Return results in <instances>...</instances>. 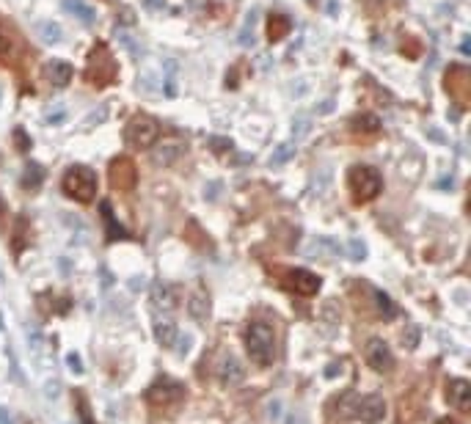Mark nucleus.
<instances>
[{"mask_svg": "<svg viewBox=\"0 0 471 424\" xmlns=\"http://www.w3.org/2000/svg\"><path fill=\"white\" fill-rule=\"evenodd\" d=\"M187 314H190L196 322H204V320H207V314H210V298H207L204 287H196V292L190 295V301H187Z\"/></svg>", "mask_w": 471, "mask_h": 424, "instance_id": "nucleus-18", "label": "nucleus"}, {"mask_svg": "<svg viewBox=\"0 0 471 424\" xmlns=\"http://www.w3.org/2000/svg\"><path fill=\"white\" fill-rule=\"evenodd\" d=\"M157 135H160V121L146 114L133 116L130 124H127V130H124V141H127V146H133V149L152 146V144L157 141Z\"/></svg>", "mask_w": 471, "mask_h": 424, "instance_id": "nucleus-6", "label": "nucleus"}, {"mask_svg": "<svg viewBox=\"0 0 471 424\" xmlns=\"http://www.w3.org/2000/svg\"><path fill=\"white\" fill-rule=\"evenodd\" d=\"M17 50L25 53V44H22V36L17 34V28L0 14V61L6 64H14V55Z\"/></svg>", "mask_w": 471, "mask_h": 424, "instance_id": "nucleus-11", "label": "nucleus"}, {"mask_svg": "<svg viewBox=\"0 0 471 424\" xmlns=\"http://www.w3.org/2000/svg\"><path fill=\"white\" fill-rule=\"evenodd\" d=\"M146 6L149 8H160V6H166V0H146Z\"/></svg>", "mask_w": 471, "mask_h": 424, "instance_id": "nucleus-46", "label": "nucleus"}, {"mask_svg": "<svg viewBox=\"0 0 471 424\" xmlns=\"http://www.w3.org/2000/svg\"><path fill=\"white\" fill-rule=\"evenodd\" d=\"M292 22L287 14H281V11H273L270 17H267V39L270 41H281V39L290 34Z\"/></svg>", "mask_w": 471, "mask_h": 424, "instance_id": "nucleus-19", "label": "nucleus"}, {"mask_svg": "<svg viewBox=\"0 0 471 424\" xmlns=\"http://www.w3.org/2000/svg\"><path fill=\"white\" fill-rule=\"evenodd\" d=\"M0 328H3V317H0Z\"/></svg>", "mask_w": 471, "mask_h": 424, "instance_id": "nucleus-49", "label": "nucleus"}, {"mask_svg": "<svg viewBox=\"0 0 471 424\" xmlns=\"http://www.w3.org/2000/svg\"><path fill=\"white\" fill-rule=\"evenodd\" d=\"M366 364L375 372H389L394 367V355H392V350L383 339H369L366 342Z\"/></svg>", "mask_w": 471, "mask_h": 424, "instance_id": "nucleus-12", "label": "nucleus"}, {"mask_svg": "<svg viewBox=\"0 0 471 424\" xmlns=\"http://www.w3.org/2000/svg\"><path fill=\"white\" fill-rule=\"evenodd\" d=\"M154 339L160 347H174L177 342V325L171 320H157L154 322Z\"/></svg>", "mask_w": 471, "mask_h": 424, "instance_id": "nucleus-21", "label": "nucleus"}, {"mask_svg": "<svg viewBox=\"0 0 471 424\" xmlns=\"http://www.w3.org/2000/svg\"><path fill=\"white\" fill-rule=\"evenodd\" d=\"M339 372H342V364H331V367L326 369V378H328V381H333Z\"/></svg>", "mask_w": 471, "mask_h": 424, "instance_id": "nucleus-41", "label": "nucleus"}, {"mask_svg": "<svg viewBox=\"0 0 471 424\" xmlns=\"http://www.w3.org/2000/svg\"><path fill=\"white\" fill-rule=\"evenodd\" d=\"M372 295H375V303H378V308H380L383 320H394V317H397V306H394V301H392L383 289H375Z\"/></svg>", "mask_w": 471, "mask_h": 424, "instance_id": "nucleus-27", "label": "nucleus"}, {"mask_svg": "<svg viewBox=\"0 0 471 424\" xmlns=\"http://www.w3.org/2000/svg\"><path fill=\"white\" fill-rule=\"evenodd\" d=\"M347 257L356 259V262H364V259H366V245H364L359 237H353V240L347 242Z\"/></svg>", "mask_w": 471, "mask_h": 424, "instance_id": "nucleus-32", "label": "nucleus"}, {"mask_svg": "<svg viewBox=\"0 0 471 424\" xmlns=\"http://www.w3.org/2000/svg\"><path fill=\"white\" fill-rule=\"evenodd\" d=\"M14 141H17V149H20V152H28V149H31V138L25 135V130H14Z\"/></svg>", "mask_w": 471, "mask_h": 424, "instance_id": "nucleus-34", "label": "nucleus"}, {"mask_svg": "<svg viewBox=\"0 0 471 424\" xmlns=\"http://www.w3.org/2000/svg\"><path fill=\"white\" fill-rule=\"evenodd\" d=\"M295 157V146L292 144H281V146H276V152L270 154V168H279V165H284L287 160Z\"/></svg>", "mask_w": 471, "mask_h": 424, "instance_id": "nucleus-30", "label": "nucleus"}, {"mask_svg": "<svg viewBox=\"0 0 471 424\" xmlns=\"http://www.w3.org/2000/svg\"><path fill=\"white\" fill-rule=\"evenodd\" d=\"M37 34L44 39V41H61V25H58V22L44 20V22H39L37 25Z\"/></svg>", "mask_w": 471, "mask_h": 424, "instance_id": "nucleus-29", "label": "nucleus"}, {"mask_svg": "<svg viewBox=\"0 0 471 424\" xmlns=\"http://www.w3.org/2000/svg\"><path fill=\"white\" fill-rule=\"evenodd\" d=\"M444 88H446V94L460 105V108H466L471 100V72L469 67H463V64H452L449 69H446V80H444Z\"/></svg>", "mask_w": 471, "mask_h": 424, "instance_id": "nucleus-7", "label": "nucleus"}, {"mask_svg": "<svg viewBox=\"0 0 471 424\" xmlns=\"http://www.w3.org/2000/svg\"><path fill=\"white\" fill-rule=\"evenodd\" d=\"M246 347L256 367H270L276 358V334L267 322H251L246 328Z\"/></svg>", "mask_w": 471, "mask_h": 424, "instance_id": "nucleus-2", "label": "nucleus"}, {"mask_svg": "<svg viewBox=\"0 0 471 424\" xmlns=\"http://www.w3.org/2000/svg\"><path fill=\"white\" fill-rule=\"evenodd\" d=\"M141 287H144V278H141V281H138V278L130 281V289H141Z\"/></svg>", "mask_w": 471, "mask_h": 424, "instance_id": "nucleus-47", "label": "nucleus"}, {"mask_svg": "<svg viewBox=\"0 0 471 424\" xmlns=\"http://www.w3.org/2000/svg\"><path fill=\"white\" fill-rule=\"evenodd\" d=\"M61 191L77 204H88L97 196V174L88 165H69L61 179Z\"/></svg>", "mask_w": 471, "mask_h": 424, "instance_id": "nucleus-3", "label": "nucleus"}, {"mask_svg": "<svg viewBox=\"0 0 471 424\" xmlns=\"http://www.w3.org/2000/svg\"><path fill=\"white\" fill-rule=\"evenodd\" d=\"M44 77H47V83L53 88H64V86H69V80L74 77V69L67 61H53V64L44 67Z\"/></svg>", "mask_w": 471, "mask_h": 424, "instance_id": "nucleus-17", "label": "nucleus"}, {"mask_svg": "<svg viewBox=\"0 0 471 424\" xmlns=\"http://www.w3.org/2000/svg\"><path fill=\"white\" fill-rule=\"evenodd\" d=\"M408 55H411V58H416V55H419V44H416L411 36H408Z\"/></svg>", "mask_w": 471, "mask_h": 424, "instance_id": "nucleus-42", "label": "nucleus"}, {"mask_svg": "<svg viewBox=\"0 0 471 424\" xmlns=\"http://www.w3.org/2000/svg\"><path fill=\"white\" fill-rule=\"evenodd\" d=\"M74 405H77V416H80V424H97L94 416H91V405L86 399L83 391H74Z\"/></svg>", "mask_w": 471, "mask_h": 424, "instance_id": "nucleus-28", "label": "nucleus"}, {"mask_svg": "<svg viewBox=\"0 0 471 424\" xmlns=\"http://www.w3.org/2000/svg\"><path fill=\"white\" fill-rule=\"evenodd\" d=\"M210 144H213V149H215V152H226V149L232 152V146H234L229 138H210Z\"/></svg>", "mask_w": 471, "mask_h": 424, "instance_id": "nucleus-37", "label": "nucleus"}, {"mask_svg": "<svg viewBox=\"0 0 471 424\" xmlns=\"http://www.w3.org/2000/svg\"><path fill=\"white\" fill-rule=\"evenodd\" d=\"M320 322H323L326 334H333V331L339 328V322H342V308H339V303H336L333 298L326 301L323 308H320Z\"/></svg>", "mask_w": 471, "mask_h": 424, "instance_id": "nucleus-20", "label": "nucleus"}, {"mask_svg": "<svg viewBox=\"0 0 471 424\" xmlns=\"http://www.w3.org/2000/svg\"><path fill=\"white\" fill-rule=\"evenodd\" d=\"M446 402L455 411H469L471 408V383L463 378H455L446 383Z\"/></svg>", "mask_w": 471, "mask_h": 424, "instance_id": "nucleus-15", "label": "nucleus"}, {"mask_svg": "<svg viewBox=\"0 0 471 424\" xmlns=\"http://www.w3.org/2000/svg\"><path fill=\"white\" fill-rule=\"evenodd\" d=\"M218 191H220V182H210V185L204 188V198L215 201V198H218Z\"/></svg>", "mask_w": 471, "mask_h": 424, "instance_id": "nucleus-39", "label": "nucleus"}, {"mask_svg": "<svg viewBox=\"0 0 471 424\" xmlns=\"http://www.w3.org/2000/svg\"><path fill=\"white\" fill-rule=\"evenodd\" d=\"M419 339H422V331H419V325H408L405 331H402V347H408V350H413V347L419 345Z\"/></svg>", "mask_w": 471, "mask_h": 424, "instance_id": "nucleus-31", "label": "nucleus"}, {"mask_svg": "<svg viewBox=\"0 0 471 424\" xmlns=\"http://www.w3.org/2000/svg\"><path fill=\"white\" fill-rule=\"evenodd\" d=\"M47 397H58V383L47 385Z\"/></svg>", "mask_w": 471, "mask_h": 424, "instance_id": "nucleus-45", "label": "nucleus"}, {"mask_svg": "<svg viewBox=\"0 0 471 424\" xmlns=\"http://www.w3.org/2000/svg\"><path fill=\"white\" fill-rule=\"evenodd\" d=\"M364 6H369V8H372V6H375V3H383V0H361Z\"/></svg>", "mask_w": 471, "mask_h": 424, "instance_id": "nucleus-48", "label": "nucleus"}, {"mask_svg": "<svg viewBox=\"0 0 471 424\" xmlns=\"http://www.w3.org/2000/svg\"><path fill=\"white\" fill-rule=\"evenodd\" d=\"M100 210H102V218H105V224H108V237H110V240H116V237H119V240H124V237H127V231H124L121 226H119V224H116V221H113L110 201H102V204H100Z\"/></svg>", "mask_w": 471, "mask_h": 424, "instance_id": "nucleus-26", "label": "nucleus"}, {"mask_svg": "<svg viewBox=\"0 0 471 424\" xmlns=\"http://www.w3.org/2000/svg\"><path fill=\"white\" fill-rule=\"evenodd\" d=\"M342 254L339 242H333L331 237H314L309 245H306V257L309 259H336Z\"/></svg>", "mask_w": 471, "mask_h": 424, "instance_id": "nucleus-16", "label": "nucleus"}, {"mask_svg": "<svg viewBox=\"0 0 471 424\" xmlns=\"http://www.w3.org/2000/svg\"><path fill=\"white\" fill-rule=\"evenodd\" d=\"M135 182H138V168H135V163H133L130 157H116V160L110 163V185H113L116 191L130 193L135 188Z\"/></svg>", "mask_w": 471, "mask_h": 424, "instance_id": "nucleus-9", "label": "nucleus"}, {"mask_svg": "<svg viewBox=\"0 0 471 424\" xmlns=\"http://www.w3.org/2000/svg\"><path fill=\"white\" fill-rule=\"evenodd\" d=\"M64 8H67L72 17H77L83 25H91V22H94V8H91L86 0H64Z\"/></svg>", "mask_w": 471, "mask_h": 424, "instance_id": "nucleus-22", "label": "nucleus"}, {"mask_svg": "<svg viewBox=\"0 0 471 424\" xmlns=\"http://www.w3.org/2000/svg\"><path fill=\"white\" fill-rule=\"evenodd\" d=\"M347 191H350L356 204H369L383 191V177L372 165H353L347 171Z\"/></svg>", "mask_w": 471, "mask_h": 424, "instance_id": "nucleus-1", "label": "nucleus"}, {"mask_svg": "<svg viewBox=\"0 0 471 424\" xmlns=\"http://www.w3.org/2000/svg\"><path fill=\"white\" fill-rule=\"evenodd\" d=\"M180 154H182V146H177V144H166V146H160V149L152 152V163H154V165H168V163H174Z\"/></svg>", "mask_w": 471, "mask_h": 424, "instance_id": "nucleus-25", "label": "nucleus"}, {"mask_svg": "<svg viewBox=\"0 0 471 424\" xmlns=\"http://www.w3.org/2000/svg\"><path fill=\"white\" fill-rule=\"evenodd\" d=\"M64 108H55V111H50V114H47V121H50V124H61V121H64Z\"/></svg>", "mask_w": 471, "mask_h": 424, "instance_id": "nucleus-40", "label": "nucleus"}, {"mask_svg": "<svg viewBox=\"0 0 471 424\" xmlns=\"http://www.w3.org/2000/svg\"><path fill=\"white\" fill-rule=\"evenodd\" d=\"M342 411L345 416H353L364 424H378L383 416H386V399L378 397V394H366V397H356V394H347L342 399Z\"/></svg>", "mask_w": 471, "mask_h": 424, "instance_id": "nucleus-5", "label": "nucleus"}, {"mask_svg": "<svg viewBox=\"0 0 471 424\" xmlns=\"http://www.w3.org/2000/svg\"><path fill=\"white\" fill-rule=\"evenodd\" d=\"M152 306L157 308V311H174V308L180 306V298H177V289L171 287V284H166V281H154L152 284Z\"/></svg>", "mask_w": 471, "mask_h": 424, "instance_id": "nucleus-14", "label": "nucleus"}, {"mask_svg": "<svg viewBox=\"0 0 471 424\" xmlns=\"http://www.w3.org/2000/svg\"><path fill=\"white\" fill-rule=\"evenodd\" d=\"M287 424H309V422H306V416H303V413H292L290 419H287Z\"/></svg>", "mask_w": 471, "mask_h": 424, "instance_id": "nucleus-43", "label": "nucleus"}, {"mask_svg": "<svg viewBox=\"0 0 471 424\" xmlns=\"http://www.w3.org/2000/svg\"><path fill=\"white\" fill-rule=\"evenodd\" d=\"M67 367H69V369H72L74 375H83V369H86V367H83V358H80V353H67Z\"/></svg>", "mask_w": 471, "mask_h": 424, "instance_id": "nucleus-33", "label": "nucleus"}, {"mask_svg": "<svg viewBox=\"0 0 471 424\" xmlns=\"http://www.w3.org/2000/svg\"><path fill=\"white\" fill-rule=\"evenodd\" d=\"M119 77V64L113 58V53L108 50V44H97L88 55V67H86V83L105 88L110 83H116Z\"/></svg>", "mask_w": 471, "mask_h": 424, "instance_id": "nucleus-4", "label": "nucleus"}, {"mask_svg": "<svg viewBox=\"0 0 471 424\" xmlns=\"http://www.w3.org/2000/svg\"><path fill=\"white\" fill-rule=\"evenodd\" d=\"M350 127H353L356 132H378V130H380V118L375 114L353 116V118H350Z\"/></svg>", "mask_w": 471, "mask_h": 424, "instance_id": "nucleus-24", "label": "nucleus"}, {"mask_svg": "<svg viewBox=\"0 0 471 424\" xmlns=\"http://www.w3.org/2000/svg\"><path fill=\"white\" fill-rule=\"evenodd\" d=\"M41 179H44V168H41L39 163H28V165H25V171H22L20 185H22L25 191H37L39 185H41Z\"/></svg>", "mask_w": 471, "mask_h": 424, "instance_id": "nucleus-23", "label": "nucleus"}, {"mask_svg": "<svg viewBox=\"0 0 471 424\" xmlns=\"http://www.w3.org/2000/svg\"><path fill=\"white\" fill-rule=\"evenodd\" d=\"M243 378H246V367H243L232 353L218 361V383L220 385L232 388V385L243 383Z\"/></svg>", "mask_w": 471, "mask_h": 424, "instance_id": "nucleus-13", "label": "nucleus"}, {"mask_svg": "<svg viewBox=\"0 0 471 424\" xmlns=\"http://www.w3.org/2000/svg\"><path fill=\"white\" fill-rule=\"evenodd\" d=\"M0 424H14V422H11V416H8V411H6V408H0Z\"/></svg>", "mask_w": 471, "mask_h": 424, "instance_id": "nucleus-44", "label": "nucleus"}, {"mask_svg": "<svg viewBox=\"0 0 471 424\" xmlns=\"http://www.w3.org/2000/svg\"><path fill=\"white\" fill-rule=\"evenodd\" d=\"M267 419H270V422H279V419H281V402H279V399L267 402Z\"/></svg>", "mask_w": 471, "mask_h": 424, "instance_id": "nucleus-36", "label": "nucleus"}, {"mask_svg": "<svg viewBox=\"0 0 471 424\" xmlns=\"http://www.w3.org/2000/svg\"><path fill=\"white\" fill-rule=\"evenodd\" d=\"M174 345H180V347H177V355H180V358H185V355L190 353V345H193V339H190V336L185 334V336H177V342H174Z\"/></svg>", "mask_w": 471, "mask_h": 424, "instance_id": "nucleus-35", "label": "nucleus"}, {"mask_svg": "<svg viewBox=\"0 0 471 424\" xmlns=\"http://www.w3.org/2000/svg\"><path fill=\"white\" fill-rule=\"evenodd\" d=\"M306 132H309V118H298L295 127H292V135L300 138V135H306Z\"/></svg>", "mask_w": 471, "mask_h": 424, "instance_id": "nucleus-38", "label": "nucleus"}, {"mask_svg": "<svg viewBox=\"0 0 471 424\" xmlns=\"http://www.w3.org/2000/svg\"><path fill=\"white\" fill-rule=\"evenodd\" d=\"M284 287L292 289L295 295L312 298V295H317V292H320L323 281H320V275H314L312 270L295 268V270H287V273H284Z\"/></svg>", "mask_w": 471, "mask_h": 424, "instance_id": "nucleus-8", "label": "nucleus"}, {"mask_svg": "<svg viewBox=\"0 0 471 424\" xmlns=\"http://www.w3.org/2000/svg\"><path fill=\"white\" fill-rule=\"evenodd\" d=\"M182 397H185V385L171 381V378H163V381L152 383L146 391V399L152 405H177Z\"/></svg>", "mask_w": 471, "mask_h": 424, "instance_id": "nucleus-10", "label": "nucleus"}]
</instances>
